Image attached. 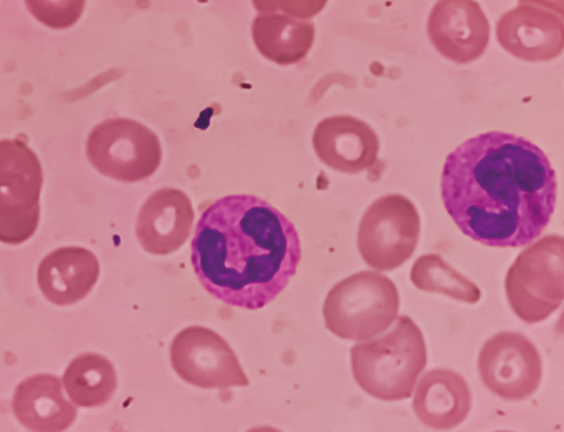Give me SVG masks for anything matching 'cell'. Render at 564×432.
<instances>
[{
	"mask_svg": "<svg viewBox=\"0 0 564 432\" xmlns=\"http://www.w3.org/2000/svg\"><path fill=\"white\" fill-rule=\"evenodd\" d=\"M557 182L546 154L512 133L473 137L446 158L441 175L444 207L462 233L482 245H529L549 225Z\"/></svg>",
	"mask_w": 564,
	"mask_h": 432,
	"instance_id": "1",
	"label": "cell"
},
{
	"mask_svg": "<svg viewBox=\"0 0 564 432\" xmlns=\"http://www.w3.org/2000/svg\"><path fill=\"white\" fill-rule=\"evenodd\" d=\"M302 258L293 223L263 198L231 194L202 213L191 261L203 288L226 305L259 310L289 284Z\"/></svg>",
	"mask_w": 564,
	"mask_h": 432,
	"instance_id": "2",
	"label": "cell"
},
{
	"mask_svg": "<svg viewBox=\"0 0 564 432\" xmlns=\"http://www.w3.org/2000/svg\"><path fill=\"white\" fill-rule=\"evenodd\" d=\"M426 360L423 334L406 315H400L384 335L350 348L351 370L357 385L383 401L410 398Z\"/></svg>",
	"mask_w": 564,
	"mask_h": 432,
	"instance_id": "3",
	"label": "cell"
},
{
	"mask_svg": "<svg viewBox=\"0 0 564 432\" xmlns=\"http://www.w3.org/2000/svg\"><path fill=\"white\" fill-rule=\"evenodd\" d=\"M399 304L397 287L388 277L359 271L327 293L323 305L325 326L343 339H368L394 322Z\"/></svg>",
	"mask_w": 564,
	"mask_h": 432,
	"instance_id": "4",
	"label": "cell"
},
{
	"mask_svg": "<svg viewBox=\"0 0 564 432\" xmlns=\"http://www.w3.org/2000/svg\"><path fill=\"white\" fill-rule=\"evenodd\" d=\"M505 291L513 313L528 324L554 313L564 299V238L546 235L522 250L507 271Z\"/></svg>",
	"mask_w": 564,
	"mask_h": 432,
	"instance_id": "5",
	"label": "cell"
},
{
	"mask_svg": "<svg viewBox=\"0 0 564 432\" xmlns=\"http://www.w3.org/2000/svg\"><path fill=\"white\" fill-rule=\"evenodd\" d=\"M43 172L21 139L0 140V241L18 245L36 230Z\"/></svg>",
	"mask_w": 564,
	"mask_h": 432,
	"instance_id": "6",
	"label": "cell"
},
{
	"mask_svg": "<svg viewBox=\"0 0 564 432\" xmlns=\"http://www.w3.org/2000/svg\"><path fill=\"white\" fill-rule=\"evenodd\" d=\"M86 153L99 173L127 183L150 177L162 160L158 136L129 118H110L95 126Z\"/></svg>",
	"mask_w": 564,
	"mask_h": 432,
	"instance_id": "7",
	"label": "cell"
},
{
	"mask_svg": "<svg viewBox=\"0 0 564 432\" xmlns=\"http://www.w3.org/2000/svg\"><path fill=\"white\" fill-rule=\"evenodd\" d=\"M421 229L415 205L401 194L377 198L360 219L357 246L364 261L378 271H391L413 255Z\"/></svg>",
	"mask_w": 564,
	"mask_h": 432,
	"instance_id": "8",
	"label": "cell"
},
{
	"mask_svg": "<svg viewBox=\"0 0 564 432\" xmlns=\"http://www.w3.org/2000/svg\"><path fill=\"white\" fill-rule=\"evenodd\" d=\"M478 371L492 393L507 401H520L538 390L542 359L535 345L523 334L499 332L482 345Z\"/></svg>",
	"mask_w": 564,
	"mask_h": 432,
	"instance_id": "9",
	"label": "cell"
},
{
	"mask_svg": "<svg viewBox=\"0 0 564 432\" xmlns=\"http://www.w3.org/2000/svg\"><path fill=\"white\" fill-rule=\"evenodd\" d=\"M170 358L175 372L193 386L230 388L249 385L232 348L210 328L193 325L178 332L171 343Z\"/></svg>",
	"mask_w": 564,
	"mask_h": 432,
	"instance_id": "10",
	"label": "cell"
},
{
	"mask_svg": "<svg viewBox=\"0 0 564 432\" xmlns=\"http://www.w3.org/2000/svg\"><path fill=\"white\" fill-rule=\"evenodd\" d=\"M496 35L499 44L517 58L551 61L564 47L562 10L546 2L521 1L498 19Z\"/></svg>",
	"mask_w": 564,
	"mask_h": 432,
	"instance_id": "11",
	"label": "cell"
},
{
	"mask_svg": "<svg viewBox=\"0 0 564 432\" xmlns=\"http://www.w3.org/2000/svg\"><path fill=\"white\" fill-rule=\"evenodd\" d=\"M426 30L436 51L457 64L480 57L490 35L485 12L478 2L470 0L436 2L429 14Z\"/></svg>",
	"mask_w": 564,
	"mask_h": 432,
	"instance_id": "12",
	"label": "cell"
},
{
	"mask_svg": "<svg viewBox=\"0 0 564 432\" xmlns=\"http://www.w3.org/2000/svg\"><path fill=\"white\" fill-rule=\"evenodd\" d=\"M312 142L324 164L349 174L372 166L379 152L375 130L364 120L349 115L322 119L314 129Z\"/></svg>",
	"mask_w": 564,
	"mask_h": 432,
	"instance_id": "13",
	"label": "cell"
},
{
	"mask_svg": "<svg viewBox=\"0 0 564 432\" xmlns=\"http://www.w3.org/2000/svg\"><path fill=\"white\" fill-rule=\"evenodd\" d=\"M194 220L189 197L181 190L164 187L143 203L135 234L142 248L153 255H167L187 240Z\"/></svg>",
	"mask_w": 564,
	"mask_h": 432,
	"instance_id": "14",
	"label": "cell"
},
{
	"mask_svg": "<svg viewBox=\"0 0 564 432\" xmlns=\"http://www.w3.org/2000/svg\"><path fill=\"white\" fill-rule=\"evenodd\" d=\"M412 408L425 426L451 430L467 418L471 393L462 375L447 368H435L417 382Z\"/></svg>",
	"mask_w": 564,
	"mask_h": 432,
	"instance_id": "15",
	"label": "cell"
},
{
	"mask_svg": "<svg viewBox=\"0 0 564 432\" xmlns=\"http://www.w3.org/2000/svg\"><path fill=\"white\" fill-rule=\"evenodd\" d=\"M99 277L96 256L82 247H63L41 261L37 284L43 295L56 305H69L84 299Z\"/></svg>",
	"mask_w": 564,
	"mask_h": 432,
	"instance_id": "16",
	"label": "cell"
},
{
	"mask_svg": "<svg viewBox=\"0 0 564 432\" xmlns=\"http://www.w3.org/2000/svg\"><path fill=\"white\" fill-rule=\"evenodd\" d=\"M12 410L23 426L36 432L64 431L77 414L63 395L61 379L47 374L31 376L19 384Z\"/></svg>",
	"mask_w": 564,
	"mask_h": 432,
	"instance_id": "17",
	"label": "cell"
},
{
	"mask_svg": "<svg viewBox=\"0 0 564 432\" xmlns=\"http://www.w3.org/2000/svg\"><path fill=\"white\" fill-rule=\"evenodd\" d=\"M258 51L279 65L299 63L307 55L314 37L313 22L280 12L258 14L251 25Z\"/></svg>",
	"mask_w": 564,
	"mask_h": 432,
	"instance_id": "18",
	"label": "cell"
},
{
	"mask_svg": "<svg viewBox=\"0 0 564 432\" xmlns=\"http://www.w3.org/2000/svg\"><path fill=\"white\" fill-rule=\"evenodd\" d=\"M63 384L76 406L100 407L115 393L117 375L106 357L96 353H85L69 363L63 376Z\"/></svg>",
	"mask_w": 564,
	"mask_h": 432,
	"instance_id": "19",
	"label": "cell"
},
{
	"mask_svg": "<svg viewBox=\"0 0 564 432\" xmlns=\"http://www.w3.org/2000/svg\"><path fill=\"white\" fill-rule=\"evenodd\" d=\"M410 279L414 287L425 292H437L465 303L480 299L479 288L449 266L440 255L420 256L413 263Z\"/></svg>",
	"mask_w": 564,
	"mask_h": 432,
	"instance_id": "20",
	"label": "cell"
}]
</instances>
